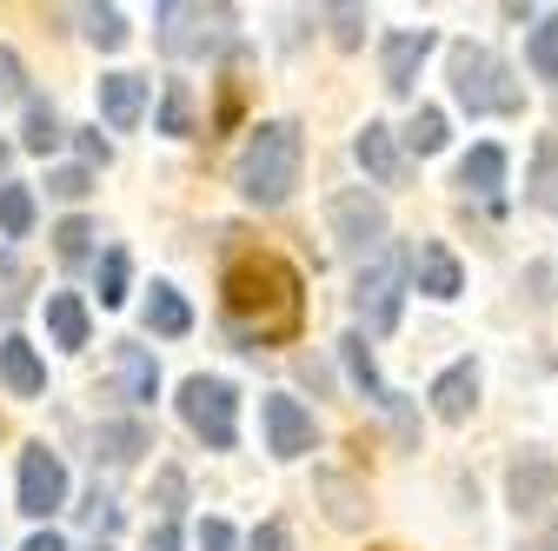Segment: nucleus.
<instances>
[{"label": "nucleus", "instance_id": "nucleus-1", "mask_svg": "<svg viewBox=\"0 0 558 551\" xmlns=\"http://www.w3.org/2000/svg\"><path fill=\"white\" fill-rule=\"evenodd\" d=\"M220 319H227V332L240 339L246 353H259V346H287V339L306 326L300 272H293L287 259H272V253L233 259L227 280H220Z\"/></svg>", "mask_w": 558, "mask_h": 551}, {"label": "nucleus", "instance_id": "nucleus-2", "mask_svg": "<svg viewBox=\"0 0 558 551\" xmlns=\"http://www.w3.org/2000/svg\"><path fill=\"white\" fill-rule=\"evenodd\" d=\"M300 167H306V133H300V120H259L253 140H246V154H240V167H233V186H240L246 206H266V213H272V206L293 199Z\"/></svg>", "mask_w": 558, "mask_h": 551}, {"label": "nucleus", "instance_id": "nucleus-3", "mask_svg": "<svg viewBox=\"0 0 558 551\" xmlns=\"http://www.w3.org/2000/svg\"><path fill=\"white\" fill-rule=\"evenodd\" d=\"M446 74H452V100H459L465 113H519V107H525V94L512 87V66H506L493 47L459 40V47L446 53Z\"/></svg>", "mask_w": 558, "mask_h": 551}, {"label": "nucleus", "instance_id": "nucleus-4", "mask_svg": "<svg viewBox=\"0 0 558 551\" xmlns=\"http://www.w3.org/2000/svg\"><path fill=\"white\" fill-rule=\"evenodd\" d=\"M160 53L173 60H206L233 40V8H193V0H160Z\"/></svg>", "mask_w": 558, "mask_h": 551}, {"label": "nucleus", "instance_id": "nucleus-5", "mask_svg": "<svg viewBox=\"0 0 558 551\" xmlns=\"http://www.w3.org/2000/svg\"><path fill=\"white\" fill-rule=\"evenodd\" d=\"M405 272H412V253H373L360 266V280H353V313L366 319V332H392L399 313H405Z\"/></svg>", "mask_w": 558, "mask_h": 551}, {"label": "nucleus", "instance_id": "nucleus-6", "mask_svg": "<svg viewBox=\"0 0 558 551\" xmlns=\"http://www.w3.org/2000/svg\"><path fill=\"white\" fill-rule=\"evenodd\" d=\"M180 419H186L193 439H206L214 452H233V439H240V399H233L227 379L193 372V379L180 385Z\"/></svg>", "mask_w": 558, "mask_h": 551}, {"label": "nucleus", "instance_id": "nucleus-7", "mask_svg": "<svg viewBox=\"0 0 558 551\" xmlns=\"http://www.w3.org/2000/svg\"><path fill=\"white\" fill-rule=\"evenodd\" d=\"M326 220H332V240H339V253H360V259L386 253V206H379L366 186H345V193H332V199H326Z\"/></svg>", "mask_w": 558, "mask_h": 551}, {"label": "nucleus", "instance_id": "nucleus-8", "mask_svg": "<svg viewBox=\"0 0 558 551\" xmlns=\"http://www.w3.org/2000/svg\"><path fill=\"white\" fill-rule=\"evenodd\" d=\"M60 505H66V465H60V452H47L40 439L21 445V512L27 518H53Z\"/></svg>", "mask_w": 558, "mask_h": 551}, {"label": "nucleus", "instance_id": "nucleus-9", "mask_svg": "<svg viewBox=\"0 0 558 551\" xmlns=\"http://www.w3.org/2000/svg\"><path fill=\"white\" fill-rule=\"evenodd\" d=\"M259 426H266V452L272 458H306L319 445V426H313V412L293 399V392H272L259 405Z\"/></svg>", "mask_w": 558, "mask_h": 551}, {"label": "nucleus", "instance_id": "nucleus-10", "mask_svg": "<svg viewBox=\"0 0 558 551\" xmlns=\"http://www.w3.org/2000/svg\"><path fill=\"white\" fill-rule=\"evenodd\" d=\"M506 499H512V512H519V518L558 512V458H545V452L512 458V472H506Z\"/></svg>", "mask_w": 558, "mask_h": 551}, {"label": "nucleus", "instance_id": "nucleus-11", "mask_svg": "<svg viewBox=\"0 0 558 551\" xmlns=\"http://www.w3.org/2000/svg\"><path fill=\"white\" fill-rule=\"evenodd\" d=\"M433 47H439L433 27H418V34H386V40H379V81H386V94H412V81H418V66H426Z\"/></svg>", "mask_w": 558, "mask_h": 551}, {"label": "nucleus", "instance_id": "nucleus-12", "mask_svg": "<svg viewBox=\"0 0 558 551\" xmlns=\"http://www.w3.org/2000/svg\"><path fill=\"white\" fill-rule=\"evenodd\" d=\"M313 492L326 499V518H332L339 531H360V525L373 518L366 486H360V478H345V472H319V478H313Z\"/></svg>", "mask_w": 558, "mask_h": 551}, {"label": "nucleus", "instance_id": "nucleus-13", "mask_svg": "<svg viewBox=\"0 0 558 551\" xmlns=\"http://www.w3.org/2000/svg\"><path fill=\"white\" fill-rule=\"evenodd\" d=\"M433 412H439V419L446 426H465L472 419V405H478V366L472 359H459V366H446L439 379H433Z\"/></svg>", "mask_w": 558, "mask_h": 551}, {"label": "nucleus", "instance_id": "nucleus-14", "mask_svg": "<svg viewBox=\"0 0 558 551\" xmlns=\"http://www.w3.org/2000/svg\"><path fill=\"white\" fill-rule=\"evenodd\" d=\"M412 280H418V293H426V299H459L465 293V272H459V259L439 240L412 246Z\"/></svg>", "mask_w": 558, "mask_h": 551}, {"label": "nucleus", "instance_id": "nucleus-15", "mask_svg": "<svg viewBox=\"0 0 558 551\" xmlns=\"http://www.w3.org/2000/svg\"><path fill=\"white\" fill-rule=\"evenodd\" d=\"M140 113H147V81L140 74H100V120L113 133H133Z\"/></svg>", "mask_w": 558, "mask_h": 551}, {"label": "nucleus", "instance_id": "nucleus-16", "mask_svg": "<svg viewBox=\"0 0 558 551\" xmlns=\"http://www.w3.org/2000/svg\"><path fill=\"white\" fill-rule=\"evenodd\" d=\"M0 385H8L14 399H40L47 392V366H40V353L27 346V339H0Z\"/></svg>", "mask_w": 558, "mask_h": 551}, {"label": "nucleus", "instance_id": "nucleus-17", "mask_svg": "<svg viewBox=\"0 0 558 551\" xmlns=\"http://www.w3.org/2000/svg\"><path fill=\"white\" fill-rule=\"evenodd\" d=\"M353 154H360V167H366L379 186H399V180H405V160H399V140H392V126L366 120V126H360V140H353Z\"/></svg>", "mask_w": 558, "mask_h": 551}, {"label": "nucleus", "instance_id": "nucleus-18", "mask_svg": "<svg viewBox=\"0 0 558 551\" xmlns=\"http://www.w3.org/2000/svg\"><path fill=\"white\" fill-rule=\"evenodd\" d=\"M339 359H345V379H353V385H360V392H366L379 412H392V405H399V392L379 379V366H373V346H366L360 332H345V339H339Z\"/></svg>", "mask_w": 558, "mask_h": 551}, {"label": "nucleus", "instance_id": "nucleus-19", "mask_svg": "<svg viewBox=\"0 0 558 551\" xmlns=\"http://www.w3.org/2000/svg\"><path fill=\"white\" fill-rule=\"evenodd\" d=\"M140 452H154L147 419H113V426L94 432V465H133Z\"/></svg>", "mask_w": 558, "mask_h": 551}, {"label": "nucleus", "instance_id": "nucleus-20", "mask_svg": "<svg viewBox=\"0 0 558 551\" xmlns=\"http://www.w3.org/2000/svg\"><path fill=\"white\" fill-rule=\"evenodd\" d=\"M459 186L465 193H478V199H499V186H506V147H472L465 160H459Z\"/></svg>", "mask_w": 558, "mask_h": 551}, {"label": "nucleus", "instance_id": "nucleus-21", "mask_svg": "<svg viewBox=\"0 0 558 551\" xmlns=\"http://www.w3.org/2000/svg\"><path fill=\"white\" fill-rule=\"evenodd\" d=\"M47 332H53L60 353H81L87 346V306H81V293H53L47 299Z\"/></svg>", "mask_w": 558, "mask_h": 551}, {"label": "nucleus", "instance_id": "nucleus-22", "mask_svg": "<svg viewBox=\"0 0 558 551\" xmlns=\"http://www.w3.org/2000/svg\"><path fill=\"white\" fill-rule=\"evenodd\" d=\"M120 392L133 405H154L160 399V366H154L147 346H120Z\"/></svg>", "mask_w": 558, "mask_h": 551}, {"label": "nucleus", "instance_id": "nucleus-23", "mask_svg": "<svg viewBox=\"0 0 558 551\" xmlns=\"http://www.w3.org/2000/svg\"><path fill=\"white\" fill-rule=\"evenodd\" d=\"M525 199L538 206V213L558 220V140H538L532 147V180H525Z\"/></svg>", "mask_w": 558, "mask_h": 551}, {"label": "nucleus", "instance_id": "nucleus-24", "mask_svg": "<svg viewBox=\"0 0 558 551\" xmlns=\"http://www.w3.org/2000/svg\"><path fill=\"white\" fill-rule=\"evenodd\" d=\"M147 326H154L160 339H186V332H193V306H186L173 286H154V293H147Z\"/></svg>", "mask_w": 558, "mask_h": 551}, {"label": "nucleus", "instance_id": "nucleus-25", "mask_svg": "<svg viewBox=\"0 0 558 551\" xmlns=\"http://www.w3.org/2000/svg\"><path fill=\"white\" fill-rule=\"evenodd\" d=\"M60 140H66L60 113H53L47 100H27V126H21V147H27V154H53Z\"/></svg>", "mask_w": 558, "mask_h": 551}, {"label": "nucleus", "instance_id": "nucleus-26", "mask_svg": "<svg viewBox=\"0 0 558 551\" xmlns=\"http://www.w3.org/2000/svg\"><path fill=\"white\" fill-rule=\"evenodd\" d=\"M525 66L538 81H558V14H545L538 27H532V40H525Z\"/></svg>", "mask_w": 558, "mask_h": 551}, {"label": "nucleus", "instance_id": "nucleus-27", "mask_svg": "<svg viewBox=\"0 0 558 551\" xmlns=\"http://www.w3.org/2000/svg\"><path fill=\"white\" fill-rule=\"evenodd\" d=\"M405 147H412L418 160L439 154V147H446V113H439V107H418V113L405 120Z\"/></svg>", "mask_w": 558, "mask_h": 551}, {"label": "nucleus", "instance_id": "nucleus-28", "mask_svg": "<svg viewBox=\"0 0 558 551\" xmlns=\"http://www.w3.org/2000/svg\"><path fill=\"white\" fill-rule=\"evenodd\" d=\"M0 233H8V240L34 233V193L27 186H0Z\"/></svg>", "mask_w": 558, "mask_h": 551}, {"label": "nucleus", "instance_id": "nucleus-29", "mask_svg": "<svg viewBox=\"0 0 558 551\" xmlns=\"http://www.w3.org/2000/svg\"><path fill=\"white\" fill-rule=\"evenodd\" d=\"M160 133H173V140H186V133H193V94H186V81H167V100H160Z\"/></svg>", "mask_w": 558, "mask_h": 551}, {"label": "nucleus", "instance_id": "nucleus-30", "mask_svg": "<svg viewBox=\"0 0 558 551\" xmlns=\"http://www.w3.org/2000/svg\"><path fill=\"white\" fill-rule=\"evenodd\" d=\"M87 40L107 47V53H120L126 47V14L120 8H87Z\"/></svg>", "mask_w": 558, "mask_h": 551}, {"label": "nucleus", "instance_id": "nucleus-31", "mask_svg": "<svg viewBox=\"0 0 558 551\" xmlns=\"http://www.w3.org/2000/svg\"><path fill=\"white\" fill-rule=\"evenodd\" d=\"M120 299H126V253L107 246L100 253V306H120Z\"/></svg>", "mask_w": 558, "mask_h": 551}, {"label": "nucleus", "instance_id": "nucleus-32", "mask_svg": "<svg viewBox=\"0 0 558 551\" xmlns=\"http://www.w3.org/2000/svg\"><path fill=\"white\" fill-rule=\"evenodd\" d=\"M47 193L53 199H87L94 193V173L87 167H60V173H47Z\"/></svg>", "mask_w": 558, "mask_h": 551}, {"label": "nucleus", "instance_id": "nucleus-33", "mask_svg": "<svg viewBox=\"0 0 558 551\" xmlns=\"http://www.w3.org/2000/svg\"><path fill=\"white\" fill-rule=\"evenodd\" d=\"M326 21H332V40H339V47H360V40H366V34H360V27H366V8H326Z\"/></svg>", "mask_w": 558, "mask_h": 551}, {"label": "nucleus", "instance_id": "nucleus-34", "mask_svg": "<svg viewBox=\"0 0 558 551\" xmlns=\"http://www.w3.org/2000/svg\"><path fill=\"white\" fill-rule=\"evenodd\" d=\"M87 240H94V226H87V220H60V226H53L60 259H87Z\"/></svg>", "mask_w": 558, "mask_h": 551}, {"label": "nucleus", "instance_id": "nucleus-35", "mask_svg": "<svg viewBox=\"0 0 558 551\" xmlns=\"http://www.w3.org/2000/svg\"><path fill=\"white\" fill-rule=\"evenodd\" d=\"M180 505H186V472L180 465H160V512L173 518Z\"/></svg>", "mask_w": 558, "mask_h": 551}, {"label": "nucleus", "instance_id": "nucleus-36", "mask_svg": "<svg viewBox=\"0 0 558 551\" xmlns=\"http://www.w3.org/2000/svg\"><path fill=\"white\" fill-rule=\"evenodd\" d=\"M199 551H240V531H233L227 518H206V525H199Z\"/></svg>", "mask_w": 558, "mask_h": 551}, {"label": "nucleus", "instance_id": "nucleus-37", "mask_svg": "<svg viewBox=\"0 0 558 551\" xmlns=\"http://www.w3.org/2000/svg\"><path fill=\"white\" fill-rule=\"evenodd\" d=\"M74 140H81V160H87V167H107V160H113V147L100 140V126H81Z\"/></svg>", "mask_w": 558, "mask_h": 551}, {"label": "nucleus", "instance_id": "nucleus-38", "mask_svg": "<svg viewBox=\"0 0 558 551\" xmlns=\"http://www.w3.org/2000/svg\"><path fill=\"white\" fill-rule=\"evenodd\" d=\"M246 551H293V531H287V525H259V531L246 538Z\"/></svg>", "mask_w": 558, "mask_h": 551}, {"label": "nucleus", "instance_id": "nucleus-39", "mask_svg": "<svg viewBox=\"0 0 558 551\" xmlns=\"http://www.w3.org/2000/svg\"><path fill=\"white\" fill-rule=\"evenodd\" d=\"M81 518H87L94 531H113V518H120V512H113V499H100V492H94V499L81 505Z\"/></svg>", "mask_w": 558, "mask_h": 551}, {"label": "nucleus", "instance_id": "nucleus-40", "mask_svg": "<svg viewBox=\"0 0 558 551\" xmlns=\"http://www.w3.org/2000/svg\"><path fill=\"white\" fill-rule=\"evenodd\" d=\"M0 94H21V60L0 47Z\"/></svg>", "mask_w": 558, "mask_h": 551}, {"label": "nucleus", "instance_id": "nucleus-41", "mask_svg": "<svg viewBox=\"0 0 558 551\" xmlns=\"http://www.w3.org/2000/svg\"><path fill=\"white\" fill-rule=\"evenodd\" d=\"M147 551H180V531H173V525H154V531H147Z\"/></svg>", "mask_w": 558, "mask_h": 551}, {"label": "nucleus", "instance_id": "nucleus-42", "mask_svg": "<svg viewBox=\"0 0 558 551\" xmlns=\"http://www.w3.org/2000/svg\"><path fill=\"white\" fill-rule=\"evenodd\" d=\"M545 286H551V280H545V266H532V272H525V293H532V306H545V299H551Z\"/></svg>", "mask_w": 558, "mask_h": 551}, {"label": "nucleus", "instance_id": "nucleus-43", "mask_svg": "<svg viewBox=\"0 0 558 551\" xmlns=\"http://www.w3.org/2000/svg\"><path fill=\"white\" fill-rule=\"evenodd\" d=\"M21 551H66V538H60V531H34Z\"/></svg>", "mask_w": 558, "mask_h": 551}, {"label": "nucleus", "instance_id": "nucleus-44", "mask_svg": "<svg viewBox=\"0 0 558 551\" xmlns=\"http://www.w3.org/2000/svg\"><path fill=\"white\" fill-rule=\"evenodd\" d=\"M525 551H558V518H551V525H545L538 538H525Z\"/></svg>", "mask_w": 558, "mask_h": 551}, {"label": "nucleus", "instance_id": "nucleus-45", "mask_svg": "<svg viewBox=\"0 0 558 551\" xmlns=\"http://www.w3.org/2000/svg\"><path fill=\"white\" fill-rule=\"evenodd\" d=\"M100 551H107V544H100Z\"/></svg>", "mask_w": 558, "mask_h": 551}]
</instances>
